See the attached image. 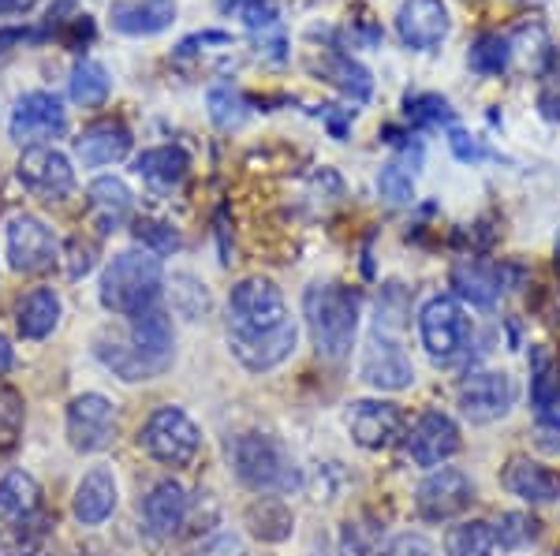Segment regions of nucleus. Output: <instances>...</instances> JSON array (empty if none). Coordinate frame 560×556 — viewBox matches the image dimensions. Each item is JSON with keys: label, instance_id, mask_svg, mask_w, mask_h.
<instances>
[{"label": "nucleus", "instance_id": "nucleus-1", "mask_svg": "<svg viewBox=\"0 0 560 556\" xmlns=\"http://www.w3.org/2000/svg\"><path fill=\"white\" fill-rule=\"evenodd\" d=\"M306 326L325 363H345L359 333V292L345 284H314L303 295Z\"/></svg>", "mask_w": 560, "mask_h": 556}, {"label": "nucleus", "instance_id": "nucleus-2", "mask_svg": "<svg viewBox=\"0 0 560 556\" xmlns=\"http://www.w3.org/2000/svg\"><path fill=\"white\" fill-rule=\"evenodd\" d=\"M229 460L236 478L247 489L266 493V497H280V493L300 489V468H295L292 452L269 434H240L229 445Z\"/></svg>", "mask_w": 560, "mask_h": 556}, {"label": "nucleus", "instance_id": "nucleus-3", "mask_svg": "<svg viewBox=\"0 0 560 556\" xmlns=\"http://www.w3.org/2000/svg\"><path fill=\"white\" fill-rule=\"evenodd\" d=\"M161 288H165V269H161L158 255H147V250H124V255H116L113 262L105 265L97 299H102L105 310L128 314L131 318V314L158 307Z\"/></svg>", "mask_w": 560, "mask_h": 556}, {"label": "nucleus", "instance_id": "nucleus-4", "mask_svg": "<svg viewBox=\"0 0 560 556\" xmlns=\"http://www.w3.org/2000/svg\"><path fill=\"white\" fill-rule=\"evenodd\" d=\"M288 303L273 281L266 276H243L229 295V336L255 340L288 326Z\"/></svg>", "mask_w": 560, "mask_h": 556}, {"label": "nucleus", "instance_id": "nucleus-5", "mask_svg": "<svg viewBox=\"0 0 560 556\" xmlns=\"http://www.w3.org/2000/svg\"><path fill=\"white\" fill-rule=\"evenodd\" d=\"M419 336L438 366H453L471 347V318L453 295H433L419 310Z\"/></svg>", "mask_w": 560, "mask_h": 556}, {"label": "nucleus", "instance_id": "nucleus-6", "mask_svg": "<svg viewBox=\"0 0 560 556\" xmlns=\"http://www.w3.org/2000/svg\"><path fill=\"white\" fill-rule=\"evenodd\" d=\"M139 448L165 468H191L198 460V448H202V434L187 411L158 407L147 418V426L139 429Z\"/></svg>", "mask_w": 560, "mask_h": 556}, {"label": "nucleus", "instance_id": "nucleus-7", "mask_svg": "<svg viewBox=\"0 0 560 556\" xmlns=\"http://www.w3.org/2000/svg\"><path fill=\"white\" fill-rule=\"evenodd\" d=\"M4 247H8V265L15 273H45V269L60 262L57 236L34 213H12L4 221Z\"/></svg>", "mask_w": 560, "mask_h": 556}, {"label": "nucleus", "instance_id": "nucleus-8", "mask_svg": "<svg viewBox=\"0 0 560 556\" xmlns=\"http://www.w3.org/2000/svg\"><path fill=\"white\" fill-rule=\"evenodd\" d=\"M15 176L42 202H65L75 191V168H71L68 154L52 146H26L20 165H15Z\"/></svg>", "mask_w": 560, "mask_h": 556}, {"label": "nucleus", "instance_id": "nucleus-9", "mask_svg": "<svg viewBox=\"0 0 560 556\" xmlns=\"http://www.w3.org/2000/svg\"><path fill=\"white\" fill-rule=\"evenodd\" d=\"M456 397H459V411H464V418H471L475 426H490L516 407L520 389L509 374L478 370V374H467Z\"/></svg>", "mask_w": 560, "mask_h": 556}, {"label": "nucleus", "instance_id": "nucleus-10", "mask_svg": "<svg viewBox=\"0 0 560 556\" xmlns=\"http://www.w3.org/2000/svg\"><path fill=\"white\" fill-rule=\"evenodd\" d=\"M68 131V113L57 94L49 90H31L15 102L12 120H8V134L20 146H42L45 139H60Z\"/></svg>", "mask_w": 560, "mask_h": 556}, {"label": "nucleus", "instance_id": "nucleus-11", "mask_svg": "<svg viewBox=\"0 0 560 556\" xmlns=\"http://www.w3.org/2000/svg\"><path fill=\"white\" fill-rule=\"evenodd\" d=\"M359 378H363L370 389L400 392V389H411L415 385V366H411V358L404 355V347L396 344L385 329H374V336H370L363 347Z\"/></svg>", "mask_w": 560, "mask_h": 556}, {"label": "nucleus", "instance_id": "nucleus-12", "mask_svg": "<svg viewBox=\"0 0 560 556\" xmlns=\"http://www.w3.org/2000/svg\"><path fill=\"white\" fill-rule=\"evenodd\" d=\"M116 437V407L97 392H83L68 403V441L75 452H102Z\"/></svg>", "mask_w": 560, "mask_h": 556}, {"label": "nucleus", "instance_id": "nucleus-13", "mask_svg": "<svg viewBox=\"0 0 560 556\" xmlns=\"http://www.w3.org/2000/svg\"><path fill=\"white\" fill-rule=\"evenodd\" d=\"M448 8L445 0H400L396 8V34L415 52H438L448 38Z\"/></svg>", "mask_w": 560, "mask_h": 556}, {"label": "nucleus", "instance_id": "nucleus-14", "mask_svg": "<svg viewBox=\"0 0 560 556\" xmlns=\"http://www.w3.org/2000/svg\"><path fill=\"white\" fill-rule=\"evenodd\" d=\"M475 500V482L467 478L464 471L456 468H441V471H430L427 482L419 486V516L430 519V523H441V519H453L464 512L467 505Z\"/></svg>", "mask_w": 560, "mask_h": 556}, {"label": "nucleus", "instance_id": "nucleus-15", "mask_svg": "<svg viewBox=\"0 0 560 556\" xmlns=\"http://www.w3.org/2000/svg\"><path fill=\"white\" fill-rule=\"evenodd\" d=\"M345 423L351 429V437H355V445L370 448V452L393 448L404 437V415L388 400H355L348 407Z\"/></svg>", "mask_w": 560, "mask_h": 556}, {"label": "nucleus", "instance_id": "nucleus-16", "mask_svg": "<svg viewBox=\"0 0 560 556\" xmlns=\"http://www.w3.org/2000/svg\"><path fill=\"white\" fill-rule=\"evenodd\" d=\"M459 426L445 411H427L408 434V456L419 468H438V463L453 460L459 452Z\"/></svg>", "mask_w": 560, "mask_h": 556}, {"label": "nucleus", "instance_id": "nucleus-17", "mask_svg": "<svg viewBox=\"0 0 560 556\" xmlns=\"http://www.w3.org/2000/svg\"><path fill=\"white\" fill-rule=\"evenodd\" d=\"M108 23L128 38H153L176 23V0H116L108 4Z\"/></svg>", "mask_w": 560, "mask_h": 556}, {"label": "nucleus", "instance_id": "nucleus-18", "mask_svg": "<svg viewBox=\"0 0 560 556\" xmlns=\"http://www.w3.org/2000/svg\"><path fill=\"white\" fill-rule=\"evenodd\" d=\"M512 269L482 262V258H459L453 265V288L459 299L475 303V307H493L501 299V292L509 288Z\"/></svg>", "mask_w": 560, "mask_h": 556}, {"label": "nucleus", "instance_id": "nucleus-19", "mask_svg": "<svg viewBox=\"0 0 560 556\" xmlns=\"http://www.w3.org/2000/svg\"><path fill=\"white\" fill-rule=\"evenodd\" d=\"M504 489L516 493L527 505H549V500H560V471L546 468V463L530 460V456H512L509 468L501 474Z\"/></svg>", "mask_w": 560, "mask_h": 556}, {"label": "nucleus", "instance_id": "nucleus-20", "mask_svg": "<svg viewBox=\"0 0 560 556\" xmlns=\"http://www.w3.org/2000/svg\"><path fill=\"white\" fill-rule=\"evenodd\" d=\"M128 154H131V131L120 120H97L75 139V157L86 168L120 165Z\"/></svg>", "mask_w": 560, "mask_h": 556}, {"label": "nucleus", "instance_id": "nucleus-21", "mask_svg": "<svg viewBox=\"0 0 560 556\" xmlns=\"http://www.w3.org/2000/svg\"><path fill=\"white\" fill-rule=\"evenodd\" d=\"M135 210V194L128 191V184L116 176H97L86 191V213H90V224H94L102 236L116 232L124 221L131 217Z\"/></svg>", "mask_w": 560, "mask_h": 556}, {"label": "nucleus", "instance_id": "nucleus-22", "mask_svg": "<svg viewBox=\"0 0 560 556\" xmlns=\"http://www.w3.org/2000/svg\"><path fill=\"white\" fill-rule=\"evenodd\" d=\"M295 340H300V329H295V321H288L277 333H266L255 340L229 336V344H232V355H236L250 374H266V370H277V366L295 352Z\"/></svg>", "mask_w": 560, "mask_h": 556}, {"label": "nucleus", "instance_id": "nucleus-23", "mask_svg": "<svg viewBox=\"0 0 560 556\" xmlns=\"http://www.w3.org/2000/svg\"><path fill=\"white\" fill-rule=\"evenodd\" d=\"M116 497H120L116 474L108 468H94V471H86L83 482L75 486L71 512H75V519L83 527H97V523H105V519L116 512Z\"/></svg>", "mask_w": 560, "mask_h": 556}, {"label": "nucleus", "instance_id": "nucleus-24", "mask_svg": "<svg viewBox=\"0 0 560 556\" xmlns=\"http://www.w3.org/2000/svg\"><path fill=\"white\" fill-rule=\"evenodd\" d=\"M318 75L325 79V83H332L340 90V94L348 97V102L355 105H366L370 94H374V75H370V68L359 64L355 57H348V52L340 49H325L318 64Z\"/></svg>", "mask_w": 560, "mask_h": 556}, {"label": "nucleus", "instance_id": "nucleus-25", "mask_svg": "<svg viewBox=\"0 0 560 556\" xmlns=\"http://www.w3.org/2000/svg\"><path fill=\"white\" fill-rule=\"evenodd\" d=\"M94 355L102 358L108 370H113L116 378H124V381H150V378H158V374H165V363L142 355L131 340L102 336V340H97V347H94Z\"/></svg>", "mask_w": 560, "mask_h": 556}, {"label": "nucleus", "instance_id": "nucleus-26", "mask_svg": "<svg viewBox=\"0 0 560 556\" xmlns=\"http://www.w3.org/2000/svg\"><path fill=\"white\" fill-rule=\"evenodd\" d=\"M187 508H191L187 489L168 478V482H158V486L150 489L147 505H142V516H147L153 534H176L187 519Z\"/></svg>", "mask_w": 560, "mask_h": 556}, {"label": "nucleus", "instance_id": "nucleus-27", "mask_svg": "<svg viewBox=\"0 0 560 556\" xmlns=\"http://www.w3.org/2000/svg\"><path fill=\"white\" fill-rule=\"evenodd\" d=\"M187 168H191V161L179 146H153L135 157V173L147 179L153 191H176L187 179Z\"/></svg>", "mask_w": 560, "mask_h": 556}, {"label": "nucleus", "instance_id": "nucleus-28", "mask_svg": "<svg viewBox=\"0 0 560 556\" xmlns=\"http://www.w3.org/2000/svg\"><path fill=\"white\" fill-rule=\"evenodd\" d=\"M128 340L139 347L142 355L158 358V363H173V321L165 318V310L150 307L142 314H131Z\"/></svg>", "mask_w": 560, "mask_h": 556}, {"label": "nucleus", "instance_id": "nucleus-29", "mask_svg": "<svg viewBox=\"0 0 560 556\" xmlns=\"http://www.w3.org/2000/svg\"><path fill=\"white\" fill-rule=\"evenodd\" d=\"M15 326L26 340H45L60 326V295L52 288L26 292L20 307H15Z\"/></svg>", "mask_w": 560, "mask_h": 556}, {"label": "nucleus", "instance_id": "nucleus-30", "mask_svg": "<svg viewBox=\"0 0 560 556\" xmlns=\"http://www.w3.org/2000/svg\"><path fill=\"white\" fill-rule=\"evenodd\" d=\"M42 505L38 482L26 471H4L0 474V523H20L31 519Z\"/></svg>", "mask_w": 560, "mask_h": 556}, {"label": "nucleus", "instance_id": "nucleus-31", "mask_svg": "<svg viewBox=\"0 0 560 556\" xmlns=\"http://www.w3.org/2000/svg\"><path fill=\"white\" fill-rule=\"evenodd\" d=\"M108 90H113V75L105 71V64H97V60H79V64L71 68L68 94L75 105L97 109V105L108 102Z\"/></svg>", "mask_w": 560, "mask_h": 556}, {"label": "nucleus", "instance_id": "nucleus-32", "mask_svg": "<svg viewBox=\"0 0 560 556\" xmlns=\"http://www.w3.org/2000/svg\"><path fill=\"white\" fill-rule=\"evenodd\" d=\"M206 109H210V120L221 131H236L250 116V97L232 83H213L210 94H206Z\"/></svg>", "mask_w": 560, "mask_h": 556}, {"label": "nucleus", "instance_id": "nucleus-33", "mask_svg": "<svg viewBox=\"0 0 560 556\" xmlns=\"http://www.w3.org/2000/svg\"><path fill=\"white\" fill-rule=\"evenodd\" d=\"M448 556H493L497 549V527L486 519H467L448 531L445 537Z\"/></svg>", "mask_w": 560, "mask_h": 556}, {"label": "nucleus", "instance_id": "nucleus-34", "mask_svg": "<svg viewBox=\"0 0 560 556\" xmlns=\"http://www.w3.org/2000/svg\"><path fill=\"white\" fill-rule=\"evenodd\" d=\"M217 12L232 15L255 34H277L280 31V4L277 0H217Z\"/></svg>", "mask_w": 560, "mask_h": 556}, {"label": "nucleus", "instance_id": "nucleus-35", "mask_svg": "<svg viewBox=\"0 0 560 556\" xmlns=\"http://www.w3.org/2000/svg\"><path fill=\"white\" fill-rule=\"evenodd\" d=\"M467 64H471V71H478V75H504L512 64V42L493 31L478 34L471 42V49H467Z\"/></svg>", "mask_w": 560, "mask_h": 556}, {"label": "nucleus", "instance_id": "nucleus-36", "mask_svg": "<svg viewBox=\"0 0 560 556\" xmlns=\"http://www.w3.org/2000/svg\"><path fill=\"white\" fill-rule=\"evenodd\" d=\"M560 397V381H557V363L549 347H530V403L535 411L549 407Z\"/></svg>", "mask_w": 560, "mask_h": 556}, {"label": "nucleus", "instance_id": "nucleus-37", "mask_svg": "<svg viewBox=\"0 0 560 556\" xmlns=\"http://www.w3.org/2000/svg\"><path fill=\"white\" fill-rule=\"evenodd\" d=\"M404 116H408L415 128H438V123L456 120L453 105L441 94H408L404 97Z\"/></svg>", "mask_w": 560, "mask_h": 556}, {"label": "nucleus", "instance_id": "nucleus-38", "mask_svg": "<svg viewBox=\"0 0 560 556\" xmlns=\"http://www.w3.org/2000/svg\"><path fill=\"white\" fill-rule=\"evenodd\" d=\"M250 527H255L258 537H266V542H280V537L292 534V512H288L284 505H277V500H261V505L250 508Z\"/></svg>", "mask_w": 560, "mask_h": 556}, {"label": "nucleus", "instance_id": "nucleus-39", "mask_svg": "<svg viewBox=\"0 0 560 556\" xmlns=\"http://www.w3.org/2000/svg\"><path fill=\"white\" fill-rule=\"evenodd\" d=\"M377 194L393 205H408L415 199L411 168L400 165V161H388V165H382V173H377Z\"/></svg>", "mask_w": 560, "mask_h": 556}, {"label": "nucleus", "instance_id": "nucleus-40", "mask_svg": "<svg viewBox=\"0 0 560 556\" xmlns=\"http://www.w3.org/2000/svg\"><path fill=\"white\" fill-rule=\"evenodd\" d=\"M135 239H139L142 247L150 250V255H176L179 250V232L173 228V224H165V221H135Z\"/></svg>", "mask_w": 560, "mask_h": 556}, {"label": "nucleus", "instance_id": "nucleus-41", "mask_svg": "<svg viewBox=\"0 0 560 556\" xmlns=\"http://www.w3.org/2000/svg\"><path fill=\"white\" fill-rule=\"evenodd\" d=\"M538 109L546 120H560V49L549 52L538 75Z\"/></svg>", "mask_w": 560, "mask_h": 556}, {"label": "nucleus", "instance_id": "nucleus-42", "mask_svg": "<svg viewBox=\"0 0 560 556\" xmlns=\"http://www.w3.org/2000/svg\"><path fill=\"white\" fill-rule=\"evenodd\" d=\"M530 534H535V523L520 512L504 516L501 523H497V545H501V549H520Z\"/></svg>", "mask_w": 560, "mask_h": 556}, {"label": "nucleus", "instance_id": "nucleus-43", "mask_svg": "<svg viewBox=\"0 0 560 556\" xmlns=\"http://www.w3.org/2000/svg\"><path fill=\"white\" fill-rule=\"evenodd\" d=\"M23 426V400L15 389H0V441H12Z\"/></svg>", "mask_w": 560, "mask_h": 556}, {"label": "nucleus", "instance_id": "nucleus-44", "mask_svg": "<svg viewBox=\"0 0 560 556\" xmlns=\"http://www.w3.org/2000/svg\"><path fill=\"white\" fill-rule=\"evenodd\" d=\"M448 146H453L456 161H464V165H478L490 150L482 146V139H475V134H467L464 128H448Z\"/></svg>", "mask_w": 560, "mask_h": 556}, {"label": "nucleus", "instance_id": "nucleus-45", "mask_svg": "<svg viewBox=\"0 0 560 556\" xmlns=\"http://www.w3.org/2000/svg\"><path fill=\"white\" fill-rule=\"evenodd\" d=\"M97 262V247L90 244V239H71L68 244V276L71 281H79V276H86L90 269Z\"/></svg>", "mask_w": 560, "mask_h": 556}, {"label": "nucleus", "instance_id": "nucleus-46", "mask_svg": "<svg viewBox=\"0 0 560 556\" xmlns=\"http://www.w3.org/2000/svg\"><path fill=\"white\" fill-rule=\"evenodd\" d=\"M538 423H541L538 445L546 448V452H560V397L549 403V407L538 411Z\"/></svg>", "mask_w": 560, "mask_h": 556}, {"label": "nucleus", "instance_id": "nucleus-47", "mask_svg": "<svg viewBox=\"0 0 560 556\" xmlns=\"http://www.w3.org/2000/svg\"><path fill=\"white\" fill-rule=\"evenodd\" d=\"M385 556H441V553L433 549V542H427L422 534H400L388 545Z\"/></svg>", "mask_w": 560, "mask_h": 556}, {"label": "nucleus", "instance_id": "nucleus-48", "mask_svg": "<svg viewBox=\"0 0 560 556\" xmlns=\"http://www.w3.org/2000/svg\"><path fill=\"white\" fill-rule=\"evenodd\" d=\"M198 45H232V34L224 31H202V34H191V38H184L176 45V57H195Z\"/></svg>", "mask_w": 560, "mask_h": 556}, {"label": "nucleus", "instance_id": "nucleus-49", "mask_svg": "<svg viewBox=\"0 0 560 556\" xmlns=\"http://www.w3.org/2000/svg\"><path fill=\"white\" fill-rule=\"evenodd\" d=\"M318 116L325 120V128L332 131V139H345L348 134V120H351V109H337V105H322Z\"/></svg>", "mask_w": 560, "mask_h": 556}, {"label": "nucleus", "instance_id": "nucleus-50", "mask_svg": "<svg viewBox=\"0 0 560 556\" xmlns=\"http://www.w3.org/2000/svg\"><path fill=\"white\" fill-rule=\"evenodd\" d=\"M34 4H38V0H0V15H23V12H31Z\"/></svg>", "mask_w": 560, "mask_h": 556}, {"label": "nucleus", "instance_id": "nucleus-51", "mask_svg": "<svg viewBox=\"0 0 560 556\" xmlns=\"http://www.w3.org/2000/svg\"><path fill=\"white\" fill-rule=\"evenodd\" d=\"M12 370V347H8V340L0 336V374Z\"/></svg>", "mask_w": 560, "mask_h": 556}, {"label": "nucleus", "instance_id": "nucleus-52", "mask_svg": "<svg viewBox=\"0 0 560 556\" xmlns=\"http://www.w3.org/2000/svg\"><path fill=\"white\" fill-rule=\"evenodd\" d=\"M0 556H15V549H12V545H4V542H0Z\"/></svg>", "mask_w": 560, "mask_h": 556}, {"label": "nucleus", "instance_id": "nucleus-53", "mask_svg": "<svg viewBox=\"0 0 560 556\" xmlns=\"http://www.w3.org/2000/svg\"><path fill=\"white\" fill-rule=\"evenodd\" d=\"M553 255H557V265H560V232H557V244H553Z\"/></svg>", "mask_w": 560, "mask_h": 556}, {"label": "nucleus", "instance_id": "nucleus-54", "mask_svg": "<svg viewBox=\"0 0 560 556\" xmlns=\"http://www.w3.org/2000/svg\"><path fill=\"white\" fill-rule=\"evenodd\" d=\"M557 307H560V303H557Z\"/></svg>", "mask_w": 560, "mask_h": 556}]
</instances>
